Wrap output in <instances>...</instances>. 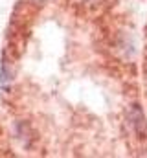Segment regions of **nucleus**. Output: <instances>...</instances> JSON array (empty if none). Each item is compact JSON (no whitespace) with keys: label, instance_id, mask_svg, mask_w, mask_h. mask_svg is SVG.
Masks as SVG:
<instances>
[{"label":"nucleus","instance_id":"f257e3e1","mask_svg":"<svg viewBox=\"0 0 147 158\" xmlns=\"http://www.w3.org/2000/svg\"><path fill=\"white\" fill-rule=\"evenodd\" d=\"M129 119H131V125L134 127V131L138 132V134H145V118H144V114H142V109L138 107V105H134L132 109H131V112H129Z\"/></svg>","mask_w":147,"mask_h":158},{"label":"nucleus","instance_id":"f03ea898","mask_svg":"<svg viewBox=\"0 0 147 158\" xmlns=\"http://www.w3.org/2000/svg\"><path fill=\"white\" fill-rule=\"evenodd\" d=\"M37 2H44V0H37Z\"/></svg>","mask_w":147,"mask_h":158}]
</instances>
